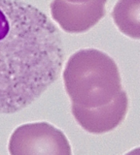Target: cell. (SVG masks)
<instances>
[{"instance_id": "cell-4", "label": "cell", "mask_w": 140, "mask_h": 155, "mask_svg": "<svg viewBox=\"0 0 140 155\" xmlns=\"http://www.w3.org/2000/svg\"><path fill=\"white\" fill-rule=\"evenodd\" d=\"M106 2L107 0H90L85 3L53 0L50 5L51 15L65 32L83 33L104 18Z\"/></svg>"}, {"instance_id": "cell-3", "label": "cell", "mask_w": 140, "mask_h": 155, "mask_svg": "<svg viewBox=\"0 0 140 155\" xmlns=\"http://www.w3.org/2000/svg\"><path fill=\"white\" fill-rule=\"evenodd\" d=\"M9 152L11 155H72L64 133L47 122L19 126L10 138Z\"/></svg>"}, {"instance_id": "cell-7", "label": "cell", "mask_w": 140, "mask_h": 155, "mask_svg": "<svg viewBox=\"0 0 140 155\" xmlns=\"http://www.w3.org/2000/svg\"><path fill=\"white\" fill-rule=\"evenodd\" d=\"M125 155H140V147L135 148V149L128 152L127 154H125Z\"/></svg>"}, {"instance_id": "cell-6", "label": "cell", "mask_w": 140, "mask_h": 155, "mask_svg": "<svg viewBox=\"0 0 140 155\" xmlns=\"http://www.w3.org/2000/svg\"><path fill=\"white\" fill-rule=\"evenodd\" d=\"M112 18L125 35L140 39V0H119L113 8Z\"/></svg>"}, {"instance_id": "cell-5", "label": "cell", "mask_w": 140, "mask_h": 155, "mask_svg": "<svg viewBox=\"0 0 140 155\" xmlns=\"http://www.w3.org/2000/svg\"><path fill=\"white\" fill-rule=\"evenodd\" d=\"M128 107V95L124 90L113 103L102 108L86 110L72 106L71 110L83 129L91 134H103L121 124L127 114Z\"/></svg>"}, {"instance_id": "cell-1", "label": "cell", "mask_w": 140, "mask_h": 155, "mask_svg": "<svg viewBox=\"0 0 140 155\" xmlns=\"http://www.w3.org/2000/svg\"><path fill=\"white\" fill-rule=\"evenodd\" d=\"M64 52L60 33L39 9L0 0V114L33 103L59 79Z\"/></svg>"}, {"instance_id": "cell-2", "label": "cell", "mask_w": 140, "mask_h": 155, "mask_svg": "<svg viewBox=\"0 0 140 155\" xmlns=\"http://www.w3.org/2000/svg\"><path fill=\"white\" fill-rule=\"evenodd\" d=\"M63 81L72 106L86 110L110 105L124 91L116 62L95 48L80 50L70 56Z\"/></svg>"}, {"instance_id": "cell-8", "label": "cell", "mask_w": 140, "mask_h": 155, "mask_svg": "<svg viewBox=\"0 0 140 155\" xmlns=\"http://www.w3.org/2000/svg\"><path fill=\"white\" fill-rule=\"evenodd\" d=\"M67 2H71V3H85V2H89L90 0H65Z\"/></svg>"}]
</instances>
